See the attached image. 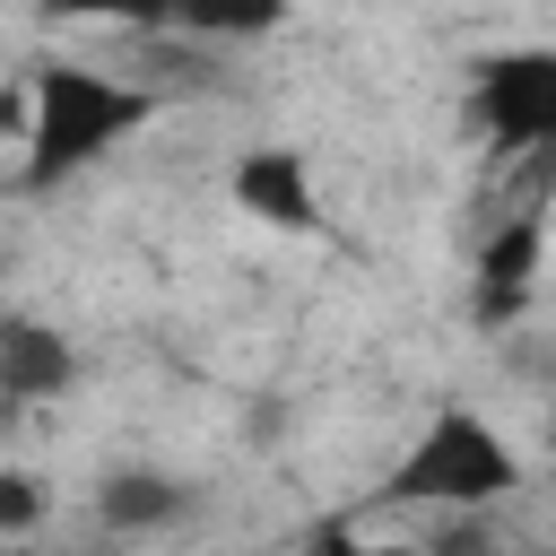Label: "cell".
Masks as SVG:
<instances>
[{"mask_svg": "<svg viewBox=\"0 0 556 556\" xmlns=\"http://www.w3.org/2000/svg\"><path fill=\"white\" fill-rule=\"evenodd\" d=\"M43 17H104V26H130V35H174L182 26V0H35Z\"/></svg>", "mask_w": 556, "mask_h": 556, "instance_id": "9", "label": "cell"}, {"mask_svg": "<svg viewBox=\"0 0 556 556\" xmlns=\"http://www.w3.org/2000/svg\"><path fill=\"white\" fill-rule=\"evenodd\" d=\"M469 130L495 156H556V43L478 61V78H469Z\"/></svg>", "mask_w": 556, "mask_h": 556, "instance_id": "3", "label": "cell"}, {"mask_svg": "<svg viewBox=\"0 0 556 556\" xmlns=\"http://www.w3.org/2000/svg\"><path fill=\"white\" fill-rule=\"evenodd\" d=\"M417 556H504V539H495L486 513H443V530H434Z\"/></svg>", "mask_w": 556, "mask_h": 556, "instance_id": "10", "label": "cell"}, {"mask_svg": "<svg viewBox=\"0 0 556 556\" xmlns=\"http://www.w3.org/2000/svg\"><path fill=\"white\" fill-rule=\"evenodd\" d=\"M139 122H156V96L87 70V61H35L26 78V191H61L70 174L104 165Z\"/></svg>", "mask_w": 556, "mask_h": 556, "instance_id": "1", "label": "cell"}, {"mask_svg": "<svg viewBox=\"0 0 556 556\" xmlns=\"http://www.w3.org/2000/svg\"><path fill=\"white\" fill-rule=\"evenodd\" d=\"M43 504H52V495H43V478H35V469H0V530H9V539H17V530H35V521H43Z\"/></svg>", "mask_w": 556, "mask_h": 556, "instance_id": "11", "label": "cell"}, {"mask_svg": "<svg viewBox=\"0 0 556 556\" xmlns=\"http://www.w3.org/2000/svg\"><path fill=\"white\" fill-rule=\"evenodd\" d=\"M70 382H78V348L43 313H0V408L70 400Z\"/></svg>", "mask_w": 556, "mask_h": 556, "instance_id": "7", "label": "cell"}, {"mask_svg": "<svg viewBox=\"0 0 556 556\" xmlns=\"http://www.w3.org/2000/svg\"><path fill=\"white\" fill-rule=\"evenodd\" d=\"M226 191H235V208H243L252 226L321 235V191H313V156H304V148H278V139L243 148L235 174H226Z\"/></svg>", "mask_w": 556, "mask_h": 556, "instance_id": "5", "label": "cell"}, {"mask_svg": "<svg viewBox=\"0 0 556 556\" xmlns=\"http://www.w3.org/2000/svg\"><path fill=\"white\" fill-rule=\"evenodd\" d=\"M513 486H521V452L504 443V426L452 400V408H434V417H426V434H417V443L391 460V478H382V504L495 513Z\"/></svg>", "mask_w": 556, "mask_h": 556, "instance_id": "2", "label": "cell"}, {"mask_svg": "<svg viewBox=\"0 0 556 556\" xmlns=\"http://www.w3.org/2000/svg\"><path fill=\"white\" fill-rule=\"evenodd\" d=\"M287 9L295 0H182V35H200V43H261V35L287 26Z\"/></svg>", "mask_w": 556, "mask_h": 556, "instance_id": "8", "label": "cell"}, {"mask_svg": "<svg viewBox=\"0 0 556 556\" xmlns=\"http://www.w3.org/2000/svg\"><path fill=\"white\" fill-rule=\"evenodd\" d=\"M539 261H547V208H513L504 226H486L478 269H469V321L478 330H513L539 295Z\"/></svg>", "mask_w": 556, "mask_h": 556, "instance_id": "4", "label": "cell"}, {"mask_svg": "<svg viewBox=\"0 0 556 556\" xmlns=\"http://www.w3.org/2000/svg\"><path fill=\"white\" fill-rule=\"evenodd\" d=\"M200 513V486L156 469V460H130V469H104L96 478V521L113 539H156V530H182Z\"/></svg>", "mask_w": 556, "mask_h": 556, "instance_id": "6", "label": "cell"}, {"mask_svg": "<svg viewBox=\"0 0 556 556\" xmlns=\"http://www.w3.org/2000/svg\"><path fill=\"white\" fill-rule=\"evenodd\" d=\"M304 556H417V547H391V539H348V530H321Z\"/></svg>", "mask_w": 556, "mask_h": 556, "instance_id": "12", "label": "cell"}, {"mask_svg": "<svg viewBox=\"0 0 556 556\" xmlns=\"http://www.w3.org/2000/svg\"><path fill=\"white\" fill-rule=\"evenodd\" d=\"M547 460H556V417H547Z\"/></svg>", "mask_w": 556, "mask_h": 556, "instance_id": "13", "label": "cell"}]
</instances>
